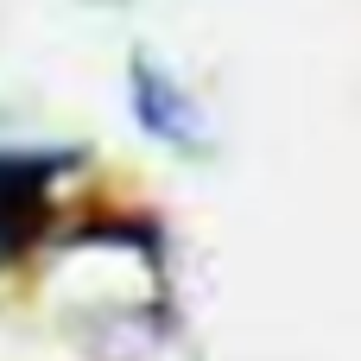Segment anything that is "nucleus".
<instances>
[{"label":"nucleus","mask_w":361,"mask_h":361,"mask_svg":"<svg viewBox=\"0 0 361 361\" xmlns=\"http://www.w3.org/2000/svg\"><path fill=\"white\" fill-rule=\"evenodd\" d=\"M121 89H127V114L133 127L165 146L171 159H209L216 152V127H209V108L197 102V89L146 44L127 51V70H121Z\"/></svg>","instance_id":"nucleus-1"},{"label":"nucleus","mask_w":361,"mask_h":361,"mask_svg":"<svg viewBox=\"0 0 361 361\" xmlns=\"http://www.w3.org/2000/svg\"><path fill=\"white\" fill-rule=\"evenodd\" d=\"M89 146L57 140V146H0V203H51L57 184L89 171Z\"/></svg>","instance_id":"nucleus-2"},{"label":"nucleus","mask_w":361,"mask_h":361,"mask_svg":"<svg viewBox=\"0 0 361 361\" xmlns=\"http://www.w3.org/2000/svg\"><path fill=\"white\" fill-rule=\"evenodd\" d=\"M57 203H0V273H13L19 260H32L51 235H57Z\"/></svg>","instance_id":"nucleus-3"}]
</instances>
